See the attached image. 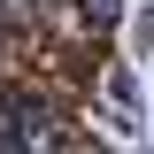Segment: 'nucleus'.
Wrapping results in <instances>:
<instances>
[{"mask_svg": "<svg viewBox=\"0 0 154 154\" xmlns=\"http://www.w3.org/2000/svg\"><path fill=\"white\" fill-rule=\"evenodd\" d=\"M85 23H93V31H108V23H116V0H85Z\"/></svg>", "mask_w": 154, "mask_h": 154, "instance_id": "obj_1", "label": "nucleus"}]
</instances>
